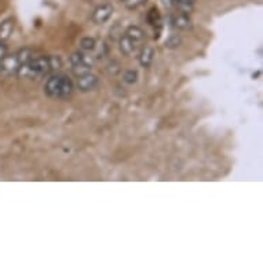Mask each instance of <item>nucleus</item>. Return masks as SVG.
Segmentation results:
<instances>
[{"label":"nucleus","instance_id":"obj_10","mask_svg":"<svg viewBox=\"0 0 263 263\" xmlns=\"http://www.w3.org/2000/svg\"><path fill=\"white\" fill-rule=\"evenodd\" d=\"M14 31V22L13 20H6L0 25V40L6 41L11 36V33Z\"/></svg>","mask_w":263,"mask_h":263},{"label":"nucleus","instance_id":"obj_8","mask_svg":"<svg viewBox=\"0 0 263 263\" xmlns=\"http://www.w3.org/2000/svg\"><path fill=\"white\" fill-rule=\"evenodd\" d=\"M137 48H138V44L133 39H129L127 35L121 36V39H120V51L123 52L124 55L128 57L131 54H134Z\"/></svg>","mask_w":263,"mask_h":263},{"label":"nucleus","instance_id":"obj_13","mask_svg":"<svg viewBox=\"0 0 263 263\" xmlns=\"http://www.w3.org/2000/svg\"><path fill=\"white\" fill-rule=\"evenodd\" d=\"M95 46H97V43H95V39H93V37H83L82 41H80V47L84 51H93Z\"/></svg>","mask_w":263,"mask_h":263},{"label":"nucleus","instance_id":"obj_6","mask_svg":"<svg viewBox=\"0 0 263 263\" xmlns=\"http://www.w3.org/2000/svg\"><path fill=\"white\" fill-rule=\"evenodd\" d=\"M113 14V7L110 5H103L99 6L95 9L93 14V21L97 24V25H102L106 21L112 17Z\"/></svg>","mask_w":263,"mask_h":263},{"label":"nucleus","instance_id":"obj_1","mask_svg":"<svg viewBox=\"0 0 263 263\" xmlns=\"http://www.w3.org/2000/svg\"><path fill=\"white\" fill-rule=\"evenodd\" d=\"M62 68L61 58L57 55H48V57L32 58L31 61L24 63L20 68L17 76L21 79H40L48 73L57 72Z\"/></svg>","mask_w":263,"mask_h":263},{"label":"nucleus","instance_id":"obj_2","mask_svg":"<svg viewBox=\"0 0 263 263\" xmlns=\"http://www.w3.org/2000/svg\"><path fill=\"white\" fill-rule=\"evenodd\" d=\"M44 91L52 99H68L73 93V83L65 75H54L47 80Z\"/></svg>","mask_w":263,"mask_h":263},{"label":"nucleus","instance_id":"obj_11","mask_svg":"<svg viewBox=\"0 0 263 263\" xmlns=\"http://www.w3.org/2000/svg\"><path fill=\"white\" fill-rule=\"evenodd\" d=\"M124 35H127L129 39H133V40H134L137 44L142 43V40H144V37H145L144 31L141 29L140 26H129L128 29L125 31V33H124Z\"/></svg>","mask_w":263,"mask_h":263},{"label":"nucleus","instance_id":"obj_17","mask_svg":"<svg viewBox=\"0 0 263 263\" xmlns=\"http://www.w3.org/2000/svg\"><path fill=\"white\" fill-rule=\"evenodd\" d=\"M179 43H181V39L176 36V35H172V36H171L168 40L165 41V46L171 47V48H172V47L179 46Z\"/></svg>","mask_w":263,"mask_h":263},{"label":"nucleus","instance_id":"obj_7","mask_svg":"<svg viewBox=\"0 0 263 263\" xmlns=\"http://www.w3.org/2000/svg\"><path fill=\"white\" fill-rule=\"evenodd\" d=\"M171 22H172V25L178 28V29H183V31H187V29H190L191 28V21L187 16V13H178L175 16L171 17Z\"/></svg>","mask_w":263,"mask_h":263},{"label":"nucleus","instance_id":"obj_14","mask_svg":"<svg viewBox=\"0 0 263 263\" xmlns=\"http://www.w3.org/2000/svg\"><path fill=\"white\" fill-rule=\"evenodd\" d=\"M137 79H138V72H137V71H133V69L127 71L123 76L124 83H127V84H134V83L137 82Z\"/></svg>","mask_w":263,"mask_h":263},{"label":"nucleus","instance_id":"obj_4","mask_svg":"<svg viewBox=\"0 0 263 263\" xmlns=\"http://www.w3.org/2000/svg\"><path fill=\"white\" fill-rule=\"evenodd\" d=\"M71 65H72L73 73L79 78V76L86 75V73L93 71L94 59L88 54H84L82 51H76L71 55Z\"/></svg>","mask_w":263,"mask_h":263},{"label":"nucleus","instance_id":"obj_16","mask_svg":"<svg viewBox=\"0 0 263 263\" xmlns=\"http://www.w3.org/2000/svg\"><path fill=\"white\" fill-rule=\"evenodd\" d=\"M194 2H196V0H174V3H175L181 10H183V13H186V10H189Z\"/></svg>","mask_w":263,"mask_h":263},{"label":"nucleus","instance_id":"obj_5","mask_svg":"<svg viewBox=\"0 0 263 263\" xmlns=\"http://www.w3.org/2000/svg\"><path fill=\"white\" fill-rule=\"evenodd\" d=\"M99 79L98 76H95L94 73L88 72L86 75L79 76L78 79V88L82 93H88V91H93L94 88L98 87Z\"/></svg>","mask_w":263,"mask_h":263},{"label":"nucleus","instance_id":"obj_9","mask_svg":"<svg viewBox=\"0 0 263 263\" xmlns=\"http://www.w3.org/2000/svg\"><path fill=\"white\" fill-rule=\"evenodd\" d=\"M155 57V50L149 46H145L140 52V63L144 68H149L153 62Z\"/></svg>","mask_w":263,"mask_h":263},{"label":"nucleus","instance_id":"obj_18","mask_svg":"<svg viewBox=\"0 0 263 263\" xmlns=\"http://www.w3.org/2000/svg\"><path fill=\"white\" fill-rule=\"evenodd\" d=\"M7 55V46L5 44V41L0 40V59L5 58Z\"/></svg>","mask_w":263,"mask_h":263},{"label":"nucleus","instance_id":"obj_3","mask_svg":"<svg viewBox=\"0 0 263 263\" xmlns=\"http://www.w3.org/2000/svg\"><path fill=\"white\" fill-rule=\"evenodd\" d=\"M32 50L31 48H21L20 51L14 52L11 55H6L5 58L0 59V73L5 76H14L18 73L20 68L29 62L32 59Z\"/></svg>","mask_w":263,"mask_h":263},{"label":"nucleus","instance_id":"obj_15","mask_svg":"<svg viewBox=\"0 0 263 263\" xmlns=\"http://www.w3.org/2000/svg\"><path fill=\"white\" fill-rule=\"evenodd\" d=\"M148 0H123L124 6L129 9V10H135V9H138L141 6H144Z\"/></svg>","mask_w":263,"mask_h":263},{"label":"nucleus","instance_id":"obj_12","mask_svg":"<svg viewBox=\"0 0 263 263\" xmlns=\"http://www.w3.org/2000/svg\"><path fill=\"white\" fill-rule=\"evenodd\" d=\"M146 21H148V24L150 26H153V28H160L161 26V16L159 10L153 7V9H150L149 13H148V16H146Z\"/></svg>","mask_w":263,"mask_h":263}]
</instances>
